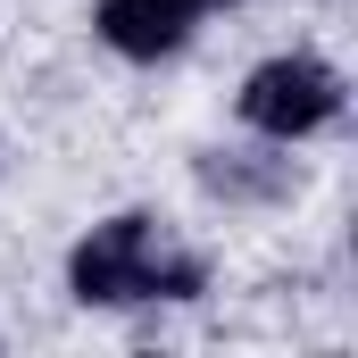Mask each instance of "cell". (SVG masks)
<instances>
[{
    "label": "cell",
    "mask_w": 358,
    "mask_h": 358,
    "mask_svg": "<svg viewBox=\"0 0 358 358\" xmlns=\"http://www.w3.org/2000/svg\"><path fill=\"white\" fill-rule=\"evenodd\" d=\"M67 275H76V300H100V308H117V300H192L200 292V267L159 250L150 217H108L76 250Z\"/></svg>",
    "instance_id": "1"
},
{
    "label": "cell",
    "mask_w": 358,
    "mask_h": 358,
    "mask_svg": "<svg viewBox=\"0 0 358 358\" xmlns=\"http://www.w3.org/2000/svg\"><path fill=\"white\" fill-rule=\"evenodd\" d=\"M334 108H342V76H334L325 59H267V67L242 84V117H250L259 134H275V142L317 134Z\"/></svg>",
    "instance_id": "2"
},
{
    "label": "cell",
    "mask_w": 358,
    "mask_h": 358,
    "mask_svg": "<svg viewBox=\"0 0 358 358\" xmlns=\"http://www.w3.org/2000/svg\"><path fill=\"white\" fill-rule=\"evenodd\" d=\"M192 8L200 0H100V42L125 59H159L192 34Z\"/></svg>",
    "instance_id": "3"
}]
</instances>
